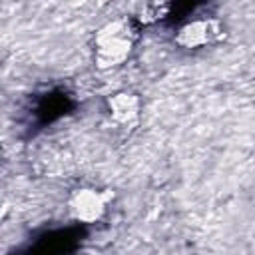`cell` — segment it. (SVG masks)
Returning a JSON list of instances; mask_svg holds the SVG:
<instances>
[{
	"instance_id": "5",
	"label": "cell",
	"mask_w": 255,
	"mask_h": 255,
	"mask_svg": "<svg viewBox=\"0 0 255 255\" xmlns=\"http://www.w3.org/2000/svg\"><path fill=\"white\" fill-rule=\"evenodd\" d=\"M169 8H171V6H169V4H165V2L143 4V6H141V10H139L137 20H139L141 24H155V22H159V20H163V18L167 16Z\"/></svg>"
},
{
	"instance_id": "4",
	"label": "cell",
	"mask_w": 255,
	"mask_h": 255,
	"mask_svg": "<svg viewBox=\"0 0 255 255\" xmlns=\"http://www.w3.org/2000/svg\"><path fill=\"white\" fill-rule=\"evenodd\" d=\"M106 112L110 120L120 128H133L141 116V100L137 94L122 90L108 98Z\"/></svg>"
},
{
	"instance_id": "3",
	"label": "cell",
	"mask_w": 255,
	"mask_h": 255,
	"mask_svg": "<svg viewBox=\"0 0 255 255\" xmlns=\"http://www.w3.org/2000/svg\"><path fill=\"white\" fill-rule=\"evenodd\" d=\"M223 24L215 18H193L179 26L175 44L183 50H201L217 44L223 38Z\"/></svg>"
},
{
	"instance_id": "2",
	"label": "cell",
	"mask_w": 255,
	"mask_h": 255,
	"mask_svg": "<svg viewBox=\"0 0 255 255\" xmlns=\"http://www.w3.org/2000/svg\"><path fill=\"white\" fill-rule=\"evenodd\" d=\"M112 193L94 185L76 187L68 195V213L80 223H96L108 213Z\"/></svg>"
},
{
	"instance_id": "1",
	"label": "cell",
	"mask_w": 255,
	"mask_h": 255,
	"mask_svg": "<svg viewBox=\"0 0 255 255\" xmlns=\"http://www.w3.org/2000/svg\"><path fill=\"white\" fill-rule=\"evenodd\" d=\"M135 46V26L128 18H114L102 24L94 34V66L114 70L122 66Z\"/></svg>"
}]
</instances>
